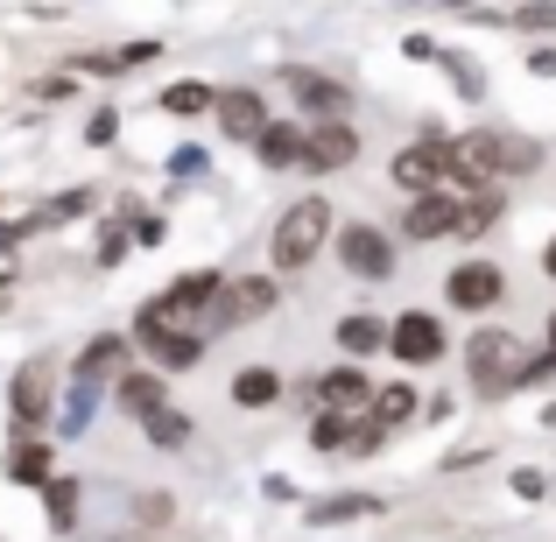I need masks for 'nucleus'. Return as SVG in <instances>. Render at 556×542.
<instances>
[{
	"instance_id": "f257e3e1",
	"label": "nucleus",
	"mask_w": 556,
	"mask_h": 542,
	"mask_svg": "<svg viewBox=\"0 0 556 542\" xmlns=\"http://www.w3.org/2000/svg\"><path fill=\"white\" fill-rule=\"evenodd\" d=\"M458 149V184L486 190L493 177H529L535 163H543V149H535L529 135H501V127H486V135H465L451 141Z\"/></svg>"
},
{
	"instance_id": "f03ea898",
	"label": "nucleus",
	"mask_w": 556,
	"mask_h": 542,
	"mask_svg": "<svg viewBox=\"0 0 556 542\" xmlns=\"http://www.w3.org/2000/svg\"><path fill=\"white\" fill-rule=\"evenodd\" d=\"M331 232V204L325 198H296L282 218H275V268H311L317 247Z\"/></svg>"
},
{
	"instance_id": "7ed1b4c3",
	"label": "nucleus",
	"mask_w": 556,
	"mask_h": 542,
	"mask_svg": "<svg viewBox=\"0 0 556 542\" xmlns=\"http://www.w3.org/2000/svg\"><path fill=\"white\" fill-rule=\"evenodd\" d=\"M451 177H458V149L451 141H416V149L394 155V184L416 190V198H430V190H444Z\"/></svg>"
},
{
	"instance_id": "20e7f679",
	"label": "nucleus",
	"mask_w": 556,
	"mask_h": 542,
	"mask_svg": "<svg viewBox=\"0 0 556 542\" xmlns=\"http://www.w3.org/2000/svg\"><path fill=\"white\" fill-rule=\"evenodd\" d=\"M282 85H289V99H296L311 121H345V113H353V92H345L339 78H325V71L289 64V71H282Z\"/></svg>"
},
{
	"instance_id": "39448f33",
	"label": "nucleus",
	"mask_w": 556,
	"mask_h": 542,
	"mask_svg": "<svg viewBox=\"0 0 556 542\" xmlns=\"http://www.w3.org/2000/svg\"><path fill=\"white\" fill-rule=\"evenodd\" d=\"M465 360H472V388H479V394H501L507 380H521L515 339H507V331H479V339L465 345Z\"/></svg>"
},
{
	"instance_id": "423d86ee",
	"label": "nucleus",
	"mask_w": 556,
	"mask_h": 542,
	"mask_svg": "<svg viewBox=\"0 0 556 542\" xmlns=\"http://www.w3.org/2000/svg\"><path fill=\"white\" fill-rule=\"evenodd\" d=\"M388 353L402 360V366H430L437 353H444V325H437L430 311H408V317H394V325H388Z\"/></svg>"
},
{
	"instance_id": "0eeeda50",
	"label": "nucleus",
	"mask_w": 556,
	"mask_h": 542,
	"mask_svg": "<svg viewBox=\"0 0 556 542\" xmlns=\"http://www.w3.org/2000/svg\"><path fill=\"white\" fill-rule=\"evenodd\" d=\"M275 297H282V289H275L268 275H247V282H226V289H218V303H212V325H254L261 311H275Z\"/></svg>"
},
{
	"instance_id": "6e6552de",
	"label": "nucleus",
	"mask_w": 556,
	"mask_h": 542,
	"mask_svg": "<svg viewBox=\"0 0 556 542\" xmlns=\"http://www.w3.org/2000/svg\"><path fill=\"white\" fill-rule=\"evenodd\" d=\"M8 408H14V423H22V430H36V423L50 416V360L14 366V380H8Z\"/></svg>"
},
{
	"instance_id": "1a4fd4ad",
	"label": "nucleus",
	"mask_w": 556,
	"mask_h": 542,
	"mask_svg": "<svg viewBox=\"0 0 556 542\" xmlns=\"http://www.w3.org/2000/svg\"><path fill=\"white\" fill-rule=\"evenodd\" d=\"M451 303H458V311H493V303L507 297V275L493 268V261H465V268H451Z\"/></svg>"
},
{
	"instance_id": "9d476101",
	"label": "nucleus",
	"mask_w": 556,
	"mask_h": 542,
	"mask_svg": "<svg viewBox=\"0 0 556 542\" xmlns=\"http://www.w3.org/2000/svg\"><path fill=\"white\" fill-rule=\"evenodd\" d=\"M339 261H345L353 275H367V282H380V275H394V247L380 240L374 226H345V232H339Z\"/></svg>"
},
{
	"instance_id": "9b49d317",
	"label": "nucleus",
	"mask_w": 556,
	"mask_h": 542,
	"mask_svg": "<svg viewBox=\"0 0 556 542\" xmlns=\"http://www.w3.org/2000/svg\"><path fill=\"white\" fill-rule=\"evenodd\" d=\"M353 155H359V135L345 121H317L311 135H303V163L311 169H345Z\"/></svg>"
},
{
	"instance_id": "f8f14e48",
	"label": "nucleus",
	"mask_w": 556,
	"mask_h": 542,
	"mask_svg": "<svg viewBox=\"0 0 556 542\" xmlns=\"http://www.w3.org/2000/svg\"><path fill=\"white\" fill-rule=\"evenodd\" d=\"M458 212H465L458 198L430 190V198H416V204H408V232H416V240H458Z\"/></svg>"
},
{
	"instance_id": "ddd939ff",
	"label": "nucleus",
	"mask_w": 556,
	"mask_h": 542,
	"mask_svg": "<svg viewBox=\"0 0 556 542\" xmlns=\"http://www.w3.org/2000/svg\"><path fill=\"white\" fill-rule=\"evenodd\" d=\"M141 345H149L155 366H169V374H184V366L204 360V331H135Z\"/></svg>"
},
{
	"instance_id": "4468645a",
	"label": "nucleus",
	"mask_w": 556,
	"mask_h": 542,
	"mask_svg": "<svg viewBox=\"0 0 556 542\" xmlns=\"http://www.w3.org/2000/svg\"><path fill=\"white\" fill-rule=\"evenodd\" d=\"M212 113H218V127H226L232 141H254L261 127H268V106H261L254 92H218V99H212Z\"/></svg>"
},
{
	"instance_id": "2eb2a0df",
	"label": "nucleus",
	"mask_w": 556,
	"mask_h": 542,
	"mask_svg": "<svg viewBox=\"0 0 556 542\" xmlns=\"http://www.w3.org/2000/svg\"><path fill=\"white\" fill-rule=\"evenodd\" d=\"M317 402H325V408H345V416H359V408H374V388L353 374V366H339V374L317 380Z\"/></svg>"
},
{
	"instance_id": "dca6fc26",
	"label": "nucleus",
	"mask_w": 556,
	"mask_h": 542,
	"mask_svg": "<svg viewBox=\"0 0 556 542\" xmlns=\"http://www.w3.org/2000/svg\"><path fill=\"white\" fill-rule=\"evenodd\" d=\"M121 366H127V339L121 331H99V339L78 353V380H106V374H121Z\"/></svg>"
},
{
	"instance_id": "f3484780",
	"label": "nucleus",
	"mask_w": 556,
	"mask_h": 542,
	"mask_svg": "<svg viewBox=\"0 0 556 542\" xmlns=\"http://www.w3.org/2000/svg\"><path fill=\"white\" fill-rule=\"evenodd\" d=\"M232 402H240V408L282 402V374H275V366H247V374H232Z\"/></svg>"
},
{
	"instance_id": "a211bd4d",
	"label": "nucleus",
	"mask_w": 556,
	"mask_h": 542,
	"mask_svg": "<svg viewBox=\"0 0 556 542\" xmlns=\"http://www.w3.org/2000/svg\"><path fill=\"white\" fill-rule=\"evenodd\" d=\"M8 479H14V487H50V444H28V437H22V444H14L8 451Z\"/></svg>"
},
{
	"instance_id": "6ab92c4d",
	"label": "nucleus",
	"mask_w": 556,
	"mask_h": 542,
	"mask_svg": "<svg viewBox=\"0 0 556 542\" xmlns=\"http://www.w3.org/2000/svg\"><path fill=\"white\" fill-rule=\"evenodd\" d=\"M254 149H261V163H268V169L303 163V135H296V127H282V121H268V127H261V135H254Z\"/></svg>"
},
{
	"instance_id": "aec40b11",
	"label": "nucleus",
	"mask_w": 556,
	"mask_h": 542,
	"mask_svg": "<svg viewBox=\"0 0 556 542\" xmlns=\"http://www.w3.org/2000/svg\"><path fill=\"white\" fill-rule=\"evenodd\" d=\"M359 515H380L374 493H331V501H311V521H317V529H339V521H359Z\"/></svg>"
},
{
	"instance_id": "412c9836",
	"label": "nucleus",
	"mask_w": 556,
	"mask_h": 542,
	"mask_svg": "<svg viewBox=\"0 0 556 542\" xmlns=\"http://www.w3.org/2000/svg\"><path fill=\"white\" fill-rule=\"evenodd\" d=\"M113 394H121V408H127V416H149V408H163L169 402V394H163V374H121V388H113Z\"/></svg>"
},
{
	"instance_id": "4be33fe9",
	"label": "nucleus",
	"mask_w": 556,
	"mask_h": 542,
	"mask_svg": "<svg viewBox=\"0 0 556 542\" xmlns=\"http://www.w3.org/2000/svg\"><path fill=\"white\" fill-rule=\"evenodd\" d=\"M141 430H149V444H163V451H177V444H190V416L184 408H149V416H141Z\"/></svg>"
},
{
	"instance_id": "5701e85b",
	"label": "nucleus",
	"mask_w": 556,
	"mask_h": 542,
	"mask_svg": "<svg viewBox=\"0 0 556 542\" xmlns=\"http://www.w3.org/2000/svg\"><path fill=\"white\" fill-rule=\"evenodd\" d=\"M339 345L353 360H367V353H380V345H388V331H380V317H345L339 325Z\"/></svg>"
},
{
	"instance_id": "b1692460",
	"label": "nucleus",
	"mask_w": 556,
	"mask_h": 542,
	"mask_svg": "<svg viewBox=\"0 0 556 542\" xmlns=\"http://www.w3.org/2000/svg\"><path fill=\"white\" fill-rule=\"evenodd\" d=\"M212 99H218L212 85H190V78H184V85H169V92H163V113L190 121V113H212Z\"/></svg>"
},
{
	"instance_id": "393cba45",
	"label": "nucleus",
	"mask_w": 556,
	"mask_h": 542,
	"mask_svg": "<svg viewBox=\"0 0 556 542\" xmlns=\"http://www.w3.org/2000/svg\"><path fill=\"white\" fill-rule=\"evenodd\" d=\"M42 507H50V529H71V521H78V479H50V487H42Z\"/></svg>"
},
{
	"instance_id": "a878e982",
	"label": "nucleus",
	"mask_w": 556,
	"mask_h": 542,
	"mask_svg": "<svg viewBox=\"0 0 556 542\" xmlns=\"http://www.w3.org/2000/svg\"><path fill=\"white\" fill-rule=\"evenodd\" d=\"M493 218H501V198H493V190H479V198L458 212V240H479V232H493Z\"/></svg>"
},
{
	"instance_id": "bb28decb",
	"label": "nucleus",
	"mask_w": 556,
	"mask_h": 542,
	"mask_svg": "<svg viewBox=\"0 0 556 542\" xmlns=\"http://www.w3.org/2000/svg\"><path fill=\"white\" fill-rule=\"evenodd\" d=\"M374 416L394 430V423H408V416H416V394H408V388H380V394H374Z\"/></svg>"
},
{
	"instance_id": "cd10ccee",
	"label": "nucleus",
	"mask_w": 556,
	"mask_h": 542,
	"mask_svg": "<svg viewBox=\"0 0 556 542\" xmlns=\"http://www.w3.org/2000/svg\"><path fill=\"white\" fill-rule=\"evenodd\" d=\"M345 437H353V430H345V408H325V416L311 423V444L317 451H345Z\"/></svg>"
},
{
	"instance_id": "c85d7f7f",
	"label": "nucleus",
	"mask_w": 556,
	"mask_h": 542,
	"mask_svg": "<svg viewBox=\"0 0 556 542\" xmlns=\"http://www.w3.org/2000/svg\"><path fill=\"white\" fill-rule=\"evenodd\" d=\"M437 64L451 71V85H458L465 99H479V71H472V56H437Z\"/></svg>"
},
{
	"instance_id": "c756f323",
	"label": "nucleus",
	"mask_w": 556,
	"mask_h": 542,
	"mask_svg": "<svg viewBox=\"0 0 556 542\" xmlns=\"http://www.w3.org/2000/svg\"><path fill=\"white\" fill-rule=\"evenodd\" d=\"M85 416H92V380H78V394L64 408V430H85Z\"/></svg>"
},
{
	"instance_id": "7c9ffc66",
	"label": "nucleus",
	"mask_w": 556,
	"mask_h": 542,
	"mask_svg": "<svg viewBox=\"0 0 556 542\" xmlns=\"http://www.w3.org/2000/svg\"><path fill=\"white\" fill-rule=\"evenodd\" d=\"M515 22H521V28H549V36H556V8H549V0H535V8H515Z\"/></svg>"
},
{
	"instance_id": "2f4dec72",
	"label": "nucleus",
	"mask_w": 556,
	"mask_h": 542,
	"mask_svg": "<svg viewBox=\"0 0 556 542\" xmlns=\"http://www.w3.org/2000/svg\"><path fill=\"white\" fill-rule=\"evenodd\" d=\"M113 135H121V113H92V127H85V141H92V149H106Z\"/></svg>"
},
{
	"instance_id": "473e14b6",
	"label": "nucleus",
	"mask_w": 556,
	"mask_h": 542,
	"mask_svg": "<svg viewBox=\"0 0 556 542\" xmlns=\"http://www.w3.org/2000/svg\"><path fill=\"white\" fill-rule=\"evenodd\" d=\"M141 521H155V529H163V521H169V493H149V501H141Z\"/></svg>"
},
{
	"instance_id": "72a5a7b5",
	"label": "nucleus",
	"mask_w": 556,
	"mask_h": 542,
	"mask_svg": "<svg viewBox=\"0 0 556 542\" xmlns=\"http://www.w3.org/2000/svg\"><path fill=\"white\" fill-rule=\"evenodd\" d=\"M515 493L521 501H543V472H515Z\"/></svg>"
},
{
	"instance_id": "f704fd0d",
	"label": "nucleus",
	"mask_w": 556,
	"mask_h": 542,
	"mask_svg": "<svg viewBox=\"0 0 556 542\" xmlns=\"http://www.w3.org/2000/svg\"><path fill=\"white\" fill-rule=\"evenodd\" d=\"M529 71H535V78H556V50H535V56H529Z\"/></svg>"
},
{
	"instance_id": "c9c22d12",
	"label": "nucleus",
	"mask_w": 556,
	"mask_h": 542,
	"mask_svg": "<svg viewBox=\"0 0 556 542\" xmlns=\"http://www.w3.org/2000/svg\"><path fill=\"white\" fill-rule=\"evenodd\" d=\"M444 8H465V14H479V0H444Z\"/></svg>"
},
{
	"instance_id": "e433bc0d",
	"label": "nucleus",
	"mask_w": 556,
	"mask_h": 542,
	"mask_svg": "<svg viewBox=\"0 0 556 542\" xmlns=\"http://www.w3.org/2000/svg\"><path fill=\"white\" fill-rule=\"evenodd\" d=\"M543 268H549V275H556V240H549V254H543Z\"/></svg>"
},
{
	"instance_id": "4c0bfd02",
	"label": "nucleus",
	"mask_w": 556,
	"mask_h": 542,
	"mask_svg": "<svg viewBox=\"0 0 556 542\" xmlns=\"http://www.w3.org/2000/svg\"><path fill=\"white\" fill-rule=\"evenodd\" d=\"M549 345H556V311H549Z\"/></svg>"
}]
</instances>
